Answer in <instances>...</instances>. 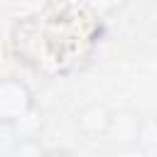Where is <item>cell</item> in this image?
<instances>
[{
	"mask_svg": "<svg viewBox=\"0 0 157 157\" xmlns=\"http://www.w3.org/2000/svg\"><path fill=\"white\" fill-rule=\"evenodd\" d=\"M34 108H37L34 93L22 78L7 76L0 81V123H2V128L17 125Z\"/></svg>",
	"mask_w": 157,
	"mask_h": 157,
	"instance_id": "cell-1",
	"label": "cell"
},
{
	"mask_svg": "<svg viewBox=\"0 0 157 157\" xmlns=\"http://www.w3.org/2000/svg\"><path fill=\"white\" fill-rule=\"evenodd\" d=\"M113 113L115 108H110L105 101H88L74 113V125L88 140H105L113 123Z\"/></svg>",
	"mask_w": 157,
	"mask_h": 157,
	"instance_id": "cell-2",
	"label": "cell"
},
{
	"mask_svg": "<svg viewBox=\"0 0 157 157\" xmlns=\"http://www.w3.org/2000/svg\"><path fill=\"white\" fill-rule=\"evenodd\" d=\"M145 125H147V120L135 108H118L113 113V123H110V130L105 135V142H110L113 147L142 145Z\"/></svg>",
	"mask_w": 157,
	"mask_h": 157,
	"instance_id": "cell-3",
	"label": "cell"
},
{
	"mask_svg": "<svg viewBox=\"0 0 157 157\" xmlns=\"http://www.w3.org/2000/svg\"><path fill=\"white\" fill-rule=\"evenodd\" d=\"M44 125H47V118H44V110L37 105L25 120H20L17 125H12L10 130H12V135L17 137V140H25V137H39V132L44 130Z\"/></svg>",
	"mask_w": 157,
	"mask_h": 157,
	"instance_id": "cell-4",
	"label": "cell"
},
{
	"mask_svg": "<svg viewBox=\"0 0 157 157\" xmlns=\"http://www.w3.org/2000/svg\"><path fill=\"white\" fill-rule=\"evenodd\" d=\"M44 145L39 142V137H25L17 140L2 157H44Z\"/></svg>",
	"mask_w": 157,
	"mask_h": 157,
	"instance_id": "cell-5",
	"label": "cell"
},
{
	"mask_svg": "<svg viewBox=\"0 0 157 157\" xmlns=\"http://www.w3.org/2000/svg\"><path fill=\"white\" fill-rule=\"evenodd\" d=\"M128 0H86V5L91 10H96L98 15H115L125 7Z\"/></svg>",
	"mask_w": 157,
	"mask_h": 157,
	"instance_id": "cell-6",
	"label": "cell"
},
{
	"mask_svg": "<svg viewBox=\"0 0 157 157\" xmlns=\"http://www.w3.org/2000/svg\"><path fill=\"white\" fill-rule=\"evenodd\" d=\"M110 157H150L145 145H128V147H115Z\"/></svg>",
	"mask_w": 157,
	"mask_h": 157,
	"instance_id": "cell-7",
	"label": "cell"
},
{
	"mask_svg": "<svg viewBox=\"0 0 157 157\" xmlns=\"http://www.w3.org/2000/svg\"><path fill=\"white\" fill-rule=\"evenodd\" d=\"M44 157H74L71 150H64V147H52L44 152Z\"/></svg>",
	"mask_w": 157,
	"mask_h": 157,
	"instance_id": "cell-8",
	"label": "cell"
}]
</instances>
